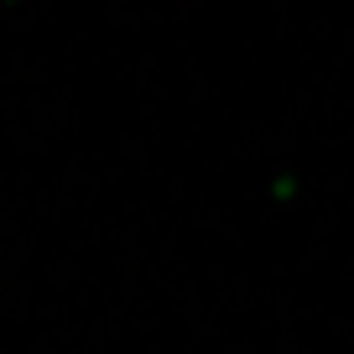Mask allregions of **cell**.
I'll return each instance as SVG.
<instances>
[{"label": "cell", "instance_id": "6da1fadb", "mask_svg": "<svg viewBox=\"0 0 354 354\" xmlns=\"http://www.w3.org/2000/svg\"><path fill=\"white\" fill-rule=\"evenodd\" d=\"M266 193H271V203H281V209H287V203L302 198V177H297V172H277Z\"/></svg>", "mask_w": 354, "mask_h": 354}]
</instances>
